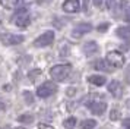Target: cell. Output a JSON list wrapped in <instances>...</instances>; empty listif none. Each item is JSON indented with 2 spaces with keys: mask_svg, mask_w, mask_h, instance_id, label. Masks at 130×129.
<instances>
[{
  "mask_svg": "<svg viewBox=\"0 0 130 129\" xmlns=\"http://www.w3.org/2000/svg\"><path fill=\"white\" fill-rule=\"evenodd\" d=\"M72 72V66L70 64H56V66H53L51 68V70H50V75H51V78H53L54 81L57 82H61L64 81L66 78L69 76V73Z\"/></svg>",
  "mask_w": 130,
  "mask_h": 129,
  "instance_id": "obj_1",
  "label": "cell"
},
{
  "mask_svg": "<svg viewBox=\"0 0 130 129\" xmlns=\"http://www.w3.org/2000/svg\"><path fill=\"white\" fill-rule=\"evenodd\" d=\"M29 21H31L29 13H28V10L25 7H21L18 10H15V13H13V16H12V22L16 27H19V28L28 27L29 25Z\"/></svg>",
  "mask_w": 130,
  "mask_h": 129,
  "instance_id": "obj_2",
  "label": "cell"
},
{
  "mask_svg": "<svg viewBox=\"0 0 130 129\" xmlns=\"http://www.w3.org/2000/svg\"><path fill=\"white\" fill-rule=\"evenodd\" d=\"M107 62L112 68H121L126 62V59H124L123 53H120L118 50H112V51L107 53Z\"/></svg>",
  "mask_w": 130,
  "mask_h": 129,
  "instance_id": "obj_3",
  "label": "cell"
},
{
  "mask_svg": "<svg viewBox=\"0 0 130 129\" xmlns=\"http://www.w3.org/2000/svg\"><path fill=\"white\" fill-rule=\"evenodd\" d=\"M56 91H57V85L54 82H44L42 85L37 88V95L41 98H47V97H51L53 94H56Z\"/></svg>",
  "mask_w": 130,
  "mask_h": 129,
  "instance_id": "obj_4",
  "label": "cell"
},
{
  "mask_svg": "<svg viewBox=\"0 0 130 129\" xmlns=\"http://www.w3.org/2000/svg\"><path fill=\"white\" fill-rule=\"evenodd\" d=\"M24 40H25V37L24 35H19V34H10V32L0 34V41L5 46H16V44H21Z\"/></svg>",
  "mask_w": 130,
  "mask_h": 129,
  "instance_id": "obj_5",
  "label": "cell"
},
{
  "mask_svg": "<svg viewBox=\"0 0 130 129\" xmlns=\"http://www.w3.org/2000/svg\"><path fill=\"white\" fill-rule=\"evenodd\" d=\"M54 41V32L53 31H47L41 34L35 41H34V46L35 47H47V46H51Z\"/></svg>",
  "mask_w": 130,
  "mask_h": 129,
  "instance_id": "obj_6",
  "label": "cell"
},
{
  "mask_svg": "<svg viewBox=\"0 0 130 129\" xmlns=\"http://www.w3.org/2000/svg\"><path fill=\"white\" fill-rule=\"evenodd\" d=\"M92 31V25L91 23H79L76 25L73 31H72V37H75V38H79V37H82V35L88 34Z\"/></svg>",
  "mask_w": 130,
  "mask_h": 129,
  "instance_id": "obj_7",
  "label": "cell"
},
{
  "mask_svg": "<svg viewBox=\"0 0 130 129\" xmlns=\"http://www.w3.org/2000/svg\"><path fill=\"white\" fill-rule=\"evenodd\" d=\"M80 9V3L79 0H66L63 3V10L67 13H76Z\"/></svg>",
  "mask_w": 130,
  "mask_h": 129,
  "instance_id": "obj_8",
  "label": "cell"
},
{
  "mask_svg": "<svg viewBox=\"0 0 130 129\" xmlns=\"http://www.w3.org/2000/svg\"><path fill=\"white\" fill-rule=\"evenodd\" d=\"M88 107L94 114H98V116L102 114V113L107 110V104L104 103V101H92V103L88 104Z\"/></svg>",
  "mask_w": 130,
  "mask_h": 129,
  "instance_id": "obj_9",
  "label": "cell"
},
{
  "mask_svg": "<svg viewBox=\"0 0 130 129\" xmlns=\"http://www.w3.org/2000/svg\"><path fill=\"white\" fill-rule=\"evenodd\" d=\"M98 51H100V47H98V44H96L95 41H89V43H86V44L83 46V53H85L88 57L95 56Z\"/></svg>",
  "mask_w": 130,
  "mask_h": 129,
  "instance_id": "obj_10",
  "label": "cell"
},
{
  "mask_svg": "<svg viewBox=\"0 0 130 129\" xmlns=\"http://www.w3.org/2000/svg\"><path fill=\"white\" fill-rule=\"evenodd\" d=\"M94 68L98 70H104V72H112V66H110L108 64V62L107 60H104V59H98L96 62H94Z\"/></svg>",
  "mask_w": 130,
  "mask_h": 129,
  "instance_id": "obj_11",
  "label": "cell"
},
{
  "mask_svg": "<svg viewBox=\"0 0 130 129\" xmlns=\"http://www.w3.org/2000/svg\"><path fill=\"white\" fill-rule=\"evenodd\" d=\"M107 89H108L114 97H120V95H121V85H120L118 81H111L110 84H108Z\"/></svg>",
  "mask_w": 130,
  "mask_h": 129,
  "instance_id": "obj_12",
  "label": "cell"
},
{
  "mask_svg": "<svg viewBox=\"0 0 130 129\" xmlns=\"http://www.w3.org/2000/svg\"><path fill=\"white\" fill-rule=\"evenodd\" d=\"M88 82L92 84V85H96V87H102L107 82V79H105V76H102V75H91V76H88Z\"/></svg>",
  "mask_w": 130,
  "mask_h": 129,
  "instance_id": "obj_13",
  "label": "cell"
},
{
  "mask_svg": "<svg viewBox=\"0 0 130 129\" xmlns=\"http://www.w3.org/2000/svg\"><path fill=\"white\" fill-rule=\"evenodd\" d=\"M116 34L120 38H130V27H120V28H117Z\"/></svg>",
  "mask_w": 130,
  "mask_h": 129,
  "instance_id": "obj_14",
  "label": "cell"
},
{
  "mask_svg": "<svg viewBox=\"0 0 130 129\" xmlns=\"http://www.w3.org/2000/svg\"><path fill=\"white\" fill-rule=\"evenodd\" d=\"M95 126H96V122L94 119H86L80 123V129H94Z\"/></svg>",
  "mask_w": 130,
  "mask_h": 129,
  "instance_id": "obj_15",
  "label": "cell"
},
{
  "mask_svg": "<svg viewBox=\"0 0 130 129\" xmlns=\"http://www.w3.org/2000/svg\"><path fill=\"white\" fill-rule=\"evenodd\" d=\"M76 117H69V119H66L64 122H63V126H64L66 129H73L75 126H76Z\"/></svg>",
  "mask_w": 130,
  "mask_h": 129,
  "instance_id": "obj_16",
  "label": "cell"
},
{
  "mask_svg": "<svg viewBox=\"0 0 130 129\" xmlns=\"http://www.w3.org/2000/svg\"><path fill=\"white\" fill-rule=\"evenodd\" d=\"M18 2L19 0H0V3H2V6H3L5 9H13Z\"/></svg>",
  "mask_w": 130,
  "mask_h": 129,
  "instance_id": "obj_17",
  "label": "cell"
},
{
  "mask_svg": "<svg viewBox=\"0 0 130 129\" xmlns=\"http://www.w3.org/2000/svg\"><path fill=\"white\" fill-rule=\"evenodd\" d=\"M18 120L21 123L29 125V123H34V117H32V114H21V116L18 117Z\"/></svg>",
  "mask_w": 130,
  "mask_h": 129,
  "instance_id": "obj_18",
  "label": "cell"
},
{
  "mask_svg": "<svg viewBox=\"0 0 130 129\" xmlns=\"http://www.w3.org/2000/svg\"><path fill=\"white\" fill-rule=\"evenodd\" d=\"M118 117H120V111L117 109H114V110L110 111V119L111 120H118Z\"/></svg>",
  "mask_w": 130,
  "mask_h": 129,
  "instance_id": "obj_19",
  "label": "cell"
},
{
  "mask_svg": "<svg viewBox=\"0 0 130 129\" xmlns=\"http://www.w3.org/2000/svg\"><path fill=\"white\" fill-rule=\"evenodd\" d=\"M24 98H25V101H26L28 104H31V103L34 101V97H32V94H31L29 91H25L24 93Z\"/></svg>",
  "mask_w": 130,
  "mask_h": 129,
  "instance_id": "obj_20",
  "label": "cell"
},
{
  "mask_svg": "<svg viewBox=\"0 0 130 129\" xmlns=\"http://www.w3.org/2000/svg\"><path fill=\"white\" fill-rule=\"evenodd\" d=\"M40 73H41V70H40V69L31 70V72H29V79H31V81H34V79H35V76H38Z\"/></svg>",
  "mask_w": 130,
  "mask_h": 129,
  "instance_id": "obj_21",
  "label": "cell"
},
{
  "mask_svg": "<svg viewBox=\"0 0 130 129\" xmlns=\"http://www.w3.org/2000/svg\"><path fill=\"white\" fill-rule=\"evenodd\" d=\"M108 27H110V23H101V25H98V31H100V32H104V31H107V29H108Z\"/></svg>",
  "mask_w": 130,
  "mask_h": 129,
  "instance_id": "obj_22",
  "label": "cell"
},
{
  "mask_svg": "<svg viewBox=\"0 0 130 129\" xmlns=\"http://www.w3.org/2000/svg\"><path fill=\"white\" fill-rule=\"evenodd\" d=\"M38 128H40V129H54L53 126H50V125H45V123H40V125H38Z\"/></svg>",
  "mask_w": 130,
  "mask_h": 129,
  "instance_id": "obj_23",
  "label": "cell"
},
{
  "mask_svg": "<svg viewBox=\"0 0 130 129\" xmlns=\"http://www.w3.org/2000/svg\"><path fill=\"white\" fill-rule=\"evenodd\" d=\"M124 19L127 21V22H130V6L126 9V15H124Z\"/></svg>",
  "mask_w": 130,
  "mask_h": 129,
  "instance_id": "obj_24",
  "label": "cell"
},
{
  "mask_svg": "<svg viewBox=\"0 0 130 129\" xmlns=\"http://www.w3.org/2000/svg\"><path fill=\"white\" fill-rule=\"evenodd\" d=\"M116 0H105V6L108 7V9H111L112 7V3H114Z\"/></svg>",
  "mask_w": 130,
  "mask_h": 129,
  "instance_id": "obj_25",
  "label": "cell"
},
{
  "mask_svg": "<svg viewBox=\"0 0 130 129\" xmlns=\"http://www.w3.org/2000/svg\"><path fill=\"white\" fill-rule=\"evenodd\" d=\"M123 126H124V128H127V129H130V119L123 120Z\"/></svg>",
  "mask_w": 130,
  "mask_h": 129,
  "instance_id": "obj_26",
  "label": "cell"
},
{
  "mask_svg": "<svg viewBox=\"0 0 130 129\" xmlns=\"http://www.w3.org/2000/svg\"><path fill=\"white\" fill-rule=\"evenodd\" d=\"M94 5L96 6V7H101V6H102V0H94Z\"/></svg>",
  "mask_w": 130,
  "mask_h": 129,
  "instance_id": "obj_27",
  "label": "cell"
},
{
  "mask_svg": "<svg viewBox=\"0 0 130 129\" xmlns=\"http://www.w3.org/2000/svg\"><path fill=\"white\" fill-rule=\"evenodd\" d=\"M5 109H6V107H5V104H3V103H0V111L5 110Z\"/></svg>",
  "mask_w": 130,
  "mask_h": 129,
  "instance_id": "obj_28",
  "label": "cell"
},
{
  "mask_svg": "<svg viewBox=\"0 0 130 129\" xmlns=\"http://www.w3.org/2000/svg\"><path fill=\"white\" fill-rule=\"evenodd\" d=\"M13 129H25V128H22V126H19V128H13Z\"/></svg>",
  "mask_w": 130,
  "mask_h": 129,
  "instance_id": "obj_29",
  "label": "cell"
},
{
  "mask_svg": "<svg viewBox=\"0 0 130 129\" xmlns=\"http://www.w3.org/2000/svg\"><path fill=\"white\" fill-rule=\"evenodd\" d=\"M19 2H21V0H19Z\"/></svg>",
  "mask_w": 130,
  "mask_h": 129,
  "instance_id": "obj_30",
  "label": "cell"
}]
</instances>
